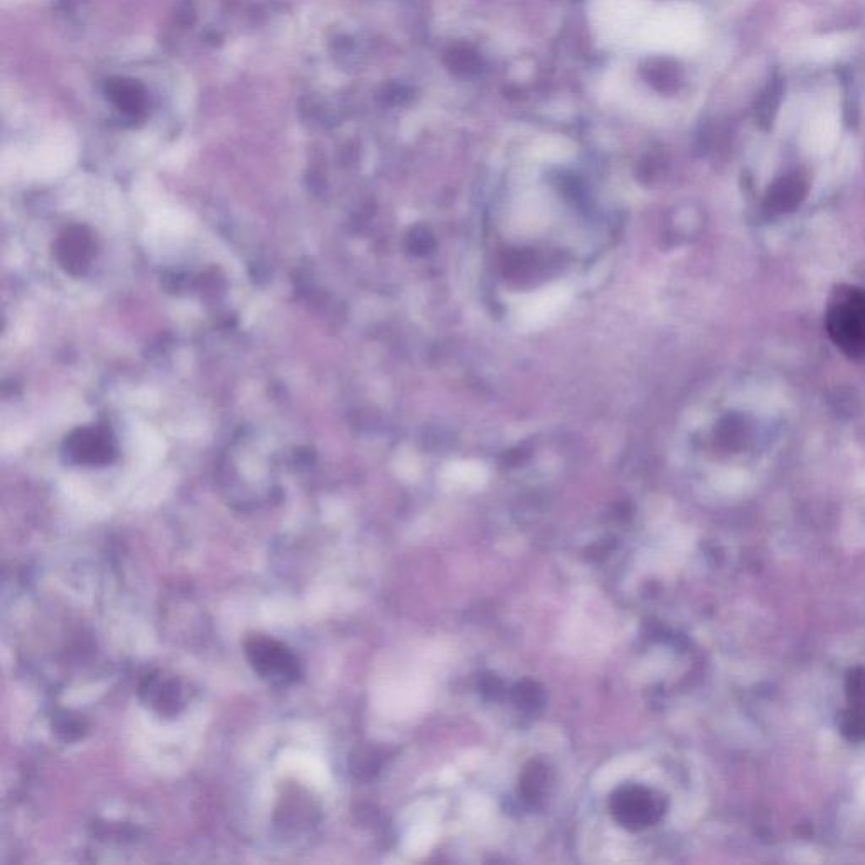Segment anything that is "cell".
<instances>
[{"mask_svg":"<svg viewBox=\"0 0 865 865\" xmlns=\"http://www.w3.org/2000/svg\"><path fill=\"white\" fill-rule=\"evenodd\" d=\"M827 330L832 342L850 359L865 355V291L857 286L833 289L827 306Z\"/></svg>","mask_w":865,"mask_h":865,"instance_id":"6da1fadb","label":"cell"},{"mask_svg":"<svg viewBox=\"0 0 865 865\" xmlns=\"http://www.w3.org/2000/svg\"><path fill=\"white\" fill-rule=\"evenodd\" d=\"M245 656L252 670L269 685L288 686L301 678L300 661L283 642L271 637H252L245 642Z\"/></svg>","mask_w":865,"mask_h":865,"instance_id":"7a4b0ae2","label":"cell"},{"mask_svg":"<svg viewBox=\"0 0 865 865\" xmlns=\"http://www.w3.org/2000/svg\"><path fill=\"white\" fill-rule=\"evenodd\" d=\"M666 803L651 789L642 786H622L610 798V811L621 827L639 832L651 827L663 817Z\"/></svg>","mask_w":865,"mask_h":865,"instance_id":"3957f363","label":"cell"},{"mask_svg":"<svg viewBox=\"0 0 865 865\" xmlns=\"http://www.w3.org/2000/svg\"><path fill=\"white\" fill-rule=\"evenodd\" d=\"M68 462L78 465H107L115 457V445L109 431L102 428H82L66 438Z\"/></svg>","mask_w":865,"mask_h":865,"instance_id":"277c9868","label":"cell"},{"mask_svg":"<svg viewBox=\"0 0 865 865\" xmlns=\"http://www.w3.org/2000/svg\"><path fill=\"white\" fill-rule=\"evenodd\" d=\"M141 698L163 717H175L183 707L180 683L161 673L147 676L141 685Z\"/></svg>","mask_w":865,"mask_h":865,"instance_id":"5b68a950","label":"cell"},{"mask_svg":"<svg viewBox=\"0 0 865 865\" xmlns=\"http://www.w3.org/2000/svg\"><path fill=\"white\" fill-rule=\"evenodd\" d=\"M58 261L71 274H80L92 256V239L85 229H71L61 237L56 251Z\"/></svg>","mask_w":865,"mask_h":865,"instance_id":"8992f818","label":"cell"},{"mask_svg":"<svg viewBox=\"0 0 865 865\" xmlns=\"http://www.w3.org/2000/svg\"><path fill=\"white\" fill-rule=\"evenodd\" d=\"M107 93L110 100L117 105V109L122 110L127 117L137 119L144 114L147 105L146 90L134 80H110L107 83Z\"/></svg>","mask_w":865,"mask_h":865,"instance_id":"52a82bcc","label":"cell"},{"mask_svg":"<svg viewBox=\"0 0 865 865\" xmlns=\"http://www.w3.org/2000/svg\"><path fill=\"white\" fill-rule=\"evenodd\" d=\"M546 789H548V769L541 762H531L521 776L519 795L526 805L538 808L545 801Z\"/></svg>","mask_w":865,"mask_h":865,"instance_id":"ba28073f","label":"cell"},{"mask_svg":"<svg viewBox=\"0 0 865 865\" xmlns=\"http://www.w3.org/2000/svg\"><path fill=\"white\" fill-rule=\"evenodd\" d=\"M781 98H783V82L779 78H774L757 102L756 117L761 126L773 124L774 115L778 114L781 105Z\"/></svg>","mask_w":865,"mask_h":865,"instance_id":"9c48e42d","label":"cell"},{"mask_svg":"<svg viewBox=\"0 0 865 865\" xmlns=\"http://www.w3.org/2000/svg\"><path fill=\"white\" fill-rule=\"evenodd\" d=\"M512 700L523 712L538 713L545 707V693L534 681L524 680L517 683L512 690Z\"/></svg>","mask_w":865,"mask_h":865,"instance_id":"30bf717a","label":"cell"},{"mask_svg":"<svg viewBox=\"0 0 865 865\" xmlns=\"http://www.w3.org/2000/svg\"><path fill=\"white\" fill-rule=\"evenodd\" d=\"M350 768L357 778L369 779L370 776H374L379 771L381 762L377 759L376 752L360 751L359 754L352 757Z\"/></svg>","mask_w":865,"mask_h":865,"instance_id":"8fae6325","label":"cell"},{"mask_svg":"<svg viewBox=\"0 0 865 865\" xmlns=\"http://www.w3.org/2000/svg\"><path fill=\"white\" fill-rule=\"evenodd\" d=\"M55 727L61 739L68 740V742L80 739L83 735V730H85L82 720L77 719V717H71L70 713L66 712L60 715V717H56Z\"/></svg>","mask_w":865,"mask_h":865,"instance_id":"7c38bea8","label":"cell"},{"mask_svg":"<svg viewBox=\"0 0 865 865\" xmlns=\"http://www.w3.org/2000/svg\"><path fill=\"white\" fill-rule=\"evenodd\" d=\"M480 688H482L485 695H489L490 698H497L499 695H502V691H504L502 681L494 675L484 676V678L480 680Z\"/></svg>","mask_w":865,"mask_h":865,"instance_id":"4fadbf2b","label":"cell"},{"mask_svg":"<svg viewBox=\"0 0 865 865\" xmlns=\"http://www.w3.org/2000/svg\"><path fill=\"white\" fill-rule=\"evenodd\" d=\"M864 798H865V781H864Z\"/></svg>","mask_w":865,"mask_h":865,"instance_id":"5bb4252c","label":"cell"}]
</instances>
